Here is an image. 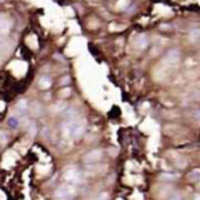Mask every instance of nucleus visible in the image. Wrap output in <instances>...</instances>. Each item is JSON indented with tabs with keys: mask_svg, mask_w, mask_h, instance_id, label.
<instances>
[{
	"mask_svg": "<svg viewBox=\"0 0 200 200\" xmlns=\"http://www.w3.org/2000/svg\"><path fill=\"white\" fill-rule=\"evenodd\" d=\"M77 193V188L73 184H65L60 185L55 190V199L56 200H71Z\"/></svg>",
	"mask_w": 200,
	"mask_h": 200,
	"instance_id": "nucleus-1",
	"label": "nucleus"
},
{
	"mask_svg": "<svg viewBox=\"0 0 200 200\" xmlns=\"http://www.w3.org/2000/svg\"><path fill=\"white\" fill-rule=\"evenodd\" d=\"M63 180L67 181L69 184L77 185V184H80L82 181V174L75 169L74 166H71V167H67V169L65 170V173H63Z\"/></svg>",
	"mask_w": 200,
	"mask_h": 200,
	"instance_id": "nucleus-2",
	"label": "nucleus"
},
{
	"mask_svg": "<svg viewBox=\"0 0 200 200\" xmlns=\"http://www.w3.org/2000/svg\"><path fill=\"white\" fill-rule=\"evenodd\" d=\"M101 158H103V151L96 148V150H92L88 154H85L84 158H82V162L87 164H93V163H97Z\"/></svg>",
	"mask_w": 200,
	"mask_h": 200,
	"instance_id": "nucleus-3",
	"label": "nucleus"
},
{
	"mask_svg": "<svg viewBox=\"0 0 200 200\" xmlns=\"http://www.w3.org/2000/svg\"><path fill=\"white\" fill-rule=\"evenodd\" d=\"M70 128H71V138L78 140L84 136L85 133V125H82L81 122L77 121H70Z\"/></svg>",
	"mask_w": 200,
	"mask_h": 200,
	"instance_id": "nucleus-4",
	"label": "nucleus"
},
{
	"mask_svg": "<svg viewBox=\"0 0 200 200\" xmlns=\"http://www.w3.org/2000/svg\"><path fill=\"white\" fill-rule=\"evenodd\" d=\"M178 60H180V52H178V49H176V48H173V49H170L169 52L166 53V62L169 63V65H177L178 63Z\"/></svg>",
	"mask_w": 200,
	"mask_h": 200,
	"instance_id": "nucleus-5",
	"label": "nucleus"
},
{
	"mask_svg": "<svg viewBox=\"0 0 200 200\" xmlns=\"http://www.w3.org/2000/svg\"><path fill=\"white\" fill-rule=\"evenodd\" d=\"M134 45H136V48H138V49H144V48H147L148 47V37L145 36V34H138L137 37H136V40H134Z\"/></svg>",
	"mask_w": 200,
	"mask_h": 200,
	"instance_id": "nucleus-6",
	"label": "nucleus"
},
{
	"mask_svg": "<svg viewBox=\"0 0 200 200\" xmlns=\"http://www.w3.org/2000/svg\"><path fill=\"white\" fill-rule=\"evenodd\" d=\"M11 30V22L7 19V18H3L0 19V34H7L8 32Z\"/></svg>",
	"mask_w": 200,
	"mask_h": 200,
	"instance_id": "nucleus-7",
	"label": "nucleus"
},
{
	"mask_svg": "<svg viewBox=\"0 0 200 200\" xmlns=\"http://www.w3.org/2000/svg\"><path fill=\"white\" fill-rule=\"evenodd\" d=\"M51 85H52V81H51L49 77H47V75H43V77L39 80V88L43 91H47L51 88Z\"/></svg>",
	"mask_w": 200,
	"mask_h": 200,
	"instance_id": "nucleus-8",
	"label": "nucleus"
},
{
	"mask_svg": "<svg viewBox=\"0 0 200 200\" xmlns=\"http://www.w3.org/2000/svg\"><path fill=\"white\" fill-rule=\"evenodd\" d=\"M28 109H29V103H28L26 99H21L19 101H18V104H17V111L18 113L23 114V113H26L28 111Z\"/></svg>",
	"mask_w": 200,
	"mask_h": 200,
	"instance_id": "nucleus-9",
	"label": "nucleus"
},
{
	"mask_svg": "<svg viewBox=\"0 0 200 200\" xmlns=\"http://www.w3.org/2000/svg\"><path fill=\"white\" fill-rule=\"evenodd\" d=\"M200 40V29H192L189 32V41L190 43H198Z\"/></svg>",
	"mask_w": 200,
	"mask_h": 200,
	"instance_id": "nucleus-10",
	"label": "nucleus"
},
{
	"mask_svg": "<svg viewBox=\"0 0 200 200\" xmlns=\"http://www.w3.org/2000/svg\"><path fill=\"white\" fill-rule=\"evenodd\" d=\"M188 180L192 181V182H196V181H200V169H193L190 173L188 174Z\"/></svg>",
	"mask_w": 200,
	"mask_h": 200,
	"instance_id": "nucleus-11",
	"label": "nucleus"
},
{
	"mask_svg": "<svg viewBox=\"0 0 200 200\" xmlns=\"http://www.w3.org/2000/svg\"><path fill=\"white\" fill-rule=\"evenodd\" d=\"M178 174H173V173H163L159 176V178L162 181H176L177 178H178Z\"/></svg>",
	"mask_w": 200,
	"mask_h": 200,
	"instance_id": "nucleus-12",
	"label": "nucleus"
},
{
	"mask_svg": "<svg viewBox=\"0 0 200 200\" xmlns=\"http://www.w3.org/2000/svg\"><path fill=\"white\" fill-rule=\"evenodd\" d=\"M30 113L33 114L34 117H39V115H41V113H43V109H41V106L39 103H33L30 106Z\"/></svg>",
	"mask_w": 200,
	"mask_h": 200,
	"instance_id": "nucleus-13",
	"label": "nucleus"
},
{
	"mask_svg": "<svg viewBox=\"0 0 200 200\" xmlns=\"http://www.w3.org/2000/svg\"><path fill=\"white\" fill-rule=\"evenodd\" d=\"M8 133L6 130H0V145H6L8 141Z\"/></svg>",
	"mask_w": 200,
	"mask_h": 200,
	"instance_id": "nucleus-14",
	"label": "nucleus"
},
{
	"mask_svg": "<svg viewBox=\"0 0 200 200\" xmlns=\"http://www.w3.org/2000/svg\"><path fill=\"white\" fill-rule=\"evenodd\" d=\"M8 126H10L11 129H17L18 126H19V119H18L17 117H11V118L8 119Z\"/></svg>",
	"mask_w": 200,
	"mask_h": 200,
	"instance_id": "nucleus-15",
	"label": "nucleus"
},
{
	"mask_svg": "<svg viewBox=\"0 0 200 200\" xmlns=\"http://www.w3.org/2000/svg\"><path fill=\"white\" fill-rule=\"evenodd\" d=\"M66 109V104L63 103V101H59V103H56L55 106L52 107V111H55V113H60V111H63Z\"/></svg>",
	"mask_w": 200,
	"mask_h": 200,
	"instance_id": "nucleus-16",
	"label": "nucleus"
},
{
	"mask_svg": "<svg viewBox=\"0 0 200 200\" xmlns=\"http://www.w3.org/2000/svg\"><path fill=\"white\" fill-rule=\"evenodd\" d=\"M70 93H71L70 88H63V89L59 92V96L60 97H67V96H70Z\"/></svg>",
	"mask_w": 200,
	"mask_h": 200,
	"instance_id": "nucleus-17",
	"label": "nucleus"
},
{
	"mask_svg": "<svg viewBox=\"0 0 200 200\" xmlns=\"http://www.w3.org/2000/svg\"><path fill=\"white\" fill-rule=\"evenodd\" d=\"M167 200H182V196H181V193H178V192H173L169 198H167Z\"/></svg>",
	"mask_w": 200,
	"mask_h": 200,
	"instance_id": "nucleus-18",
	"label": "nucleus"
},
{
	"mask_svg": "<svg viewBox=\"0 0 200 200\" xmlns=\"http://www.w3.org/2000/svg\"><path fill=\"white\" fill-rule=\"evenodd\" d=\"M28 129H29V133H30L32 136H34V134H36L37 129H36V125H34L33 122H30V123H29V126H28Z\"/></svg>",
	"mask_w": 200,
	"mask_h": 200,
	"instance_id": "nucleus-19",
	"label": "nucleus"
},
{
	"mask_svg": "<svg viewBox=\"0 0 200 200\" xmlns=\"http://www.w3.org/2000/svg\"><path fill=\"white\" fill-rule=\"evenodd\" d=\"M59 84L60 85H67V84H70V75H66V77H63V78H60V81H59Z\"/></svg>",
	"mask_w": 200,
	"mask_h": 200,
	"instance_id": "nucleus-20",
	"label": "nucleus"
},
{
	"mask_svg": "<svg viewBox=\"0 0 200 200\" xmlns=\"http://www.w3.org/2000/svg\"><path fill=\"white\" fill-rule=\"evenodd\" d=\"M96 200H109V193H107V192L99 193V196L96 198Z\"/></svg>",
	"mask_w": 200,
	"mask_h": 200,
	"instance_id": "nucleus-21",
	"label": "nucleus"
},
{
	"mask_svg": "<svg viewBox=\"0 0 200 200\" xmlns=\"http://www.w3.org/2000/svg\"><path fill=\"white\" fill-rule=\"evenodd\" d=\"M193 118H195L196 121H200V110H198V111H195V113H193Z\"/></svg>",
	"mask_w": 200,
	"mask_h": 200,
	"instance_id": "nucleus-22",
	"label": "nucleus"
},
{
	"mask_svg": "<svg viewBox=\"0 0 200 200\" xmlns=\"http://www.w3.org/2000/svg\"><path fill=\"white\" fill-rule=\"evenodd\" d=\"M3 41H4V40H3V36H2V34H0V45H2V44H3Z\"/></svg>",
	"mask_w": 200,
	"mask_h": 200,
	"instance_id": "nucleus-23",
	"label": "nucleus"
},
{
	"mask_svg": "<svg viewBox=\"0 0 200 200\" xmlns=\"http://www.w3.org/2000/svg\"><path fill=\"white\" fill-rule=\"evenodd\" d=\"M193 200H200V195H198V196H195V199Z\"/></svg>",
	"mask_w": 200,
	"mask_h": 200,
	"instance_id": "nucleus-24",
	"label": "nucleus"
},
{
	"mask_svg": "<svg viewBox=\"0 0 200 200\" xmlns=\"http://www.w3.org/2000/svg\"><path fill=\"white\" fill-rule=\"evenodd\" d=\"M3 18H4V17H3V15H2V14H0V19H3Z\"/></svg>",
	"mask_w": 200,
	"mask_h": 200,
	"instance_id": "nucleus-25",
	"label": "nucleus"
},
{
	"mask_svg": "<svg viewBox=\"0 0 200 200\" xmlns=\"http://www.w3.org/2000/svg\"><path fill=\"white\" fill-rule=\"evenodd\" d=\"M199 186H200V182H199Z\"/></svg>",
	"mask_w": 200,
	"mask_h": 200,
	"instance_id": "nucleus-26",
	"label": "nucleus"
}]
</instances>
